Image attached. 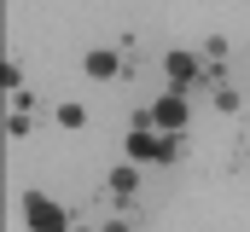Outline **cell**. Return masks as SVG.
Listing matches in <instances>:
<instances>
[{
	"label": "cell",
	"instance_id": "1",
	"mask_svg": "<svg viewBox=\"0 0 250 232\" xmlns=\"http://www.w3.org/2000/svg\"><path fill=\"white\" fill-rule=\"evenodd\" d=\"M23 227L29 232H70L76 221H70V209H64L59 197H47V192H23Z\"/></svg>",
	"mask_w": 250,
	"mask_h": 232
},
{
	"label": "cell",
	"instance_id": "2",
	"mask_svg": "<svg viewBox=\"0 0 250 232\" xmlns=\"http://www.w3.org/2000/svg\"><path fill=\"white\" fill-rule=\"evenodd\" d=\"M146 111H151V122H157V134H187V122H192V105L181 99V93H157Z\"/></svg>",
	"mask_w": 250,
	"mask_h": 232
},
{
	"label": "cell",
	"instance_id": "3",
	"mask_svg": "<svg viewBox=\"0 0 250 232\" xmlns=\"http://www.w3.org/2000/svg\"><path fill=\"white\" fill-rule=\"evenodd\" d=\"M82 70H87L93 81H128V76H134V64H128L123 53H111V47H93V53L82 58Z\"/></svg>",
	"mask_w": 250,
	"mask_h": 232
},
{
	"label": "cell",
	"instance_id": "4",
	"mask_svg": "<svg viewBox=\"0 0 250 232\" xmlns=\"http://www.w3.org/2000/svg\"><path fill=\"white\" fill-rule=\"evenodd\" d=\"M157 151H163V134L157 128H128L123 134V157L128 163H157Z\"/></svg>",
	"mask_w": 250,
	"mask_h": 232
},
{
	"label": "cell",
	"instance_id": "5",
	"mask_svg": "<svg viewBox=\"0 0 250 232\" xmlns=\"http://www.w3.org/2000/svg\"><path fill=\"white\" fill-rule=\"evenodd\" d=\"M105 197H111V203H134V197H140V169H134V163H117V169L105 174Z\"/></svg>",
	"mask_w": 250,
	"mask_h": 232
},
{
	"label": "cell",
	"instance_id": "6",
	"mask_svg": "<svg viewBox=\"0 0 250 232\" xmlns=\"http://www.w3.org/2000/svg\"><path fill=\"white\" fill-rule=\"evenodd\" d=\"M209 111H221V116H239V111H245V93H239L233 81H215V87H209Z\"/></svg>",
	"mask_w": 250,
	"mask_h": 232
},
{
	"label": "cell",
	"instance_id": "7",
	"mask_svg": "<svg viewBox=\"0 0 250 232\" xmlns=\"http://www.w3.org/2000/svg\"><path fill=\"white\" fill-rule=\"evenodd\" d=\"M53 122H59L64 134H76V128H87V105H82V99H64L59 111H53Z\"/></svg>",
	"mask_w": 250,
	"mask_h": 232
},
{
	"label": "cell",
	"instance_id": "8",
	"mask_svg": "<svg viewBox=\"0 0 250 232\" xmlns=\"http://www.w3.org/2000/svg\"><path fill=\"white\" fill-rule=\"evenodd\" d=\"M181 157H187V134H163V151H157V163H163V169H175Z\"/></svg>",
	"mask_w": 250,
	"mask_h": 232
},
{
	"label": "cell",
	"instance_id": "9",
	"mask_svg": "<svg viewBox=\"0 0 250 232\" xmlns=\"http://www.w3.org/2000/svg\"><path fill=\"white\" fill-rule=\"evenodd\" d=\"M0 87H6V93H12V99H18V93H23V70H18V64H12V58H6V64H0Z\"/></svg>",
	"mask_w": 250,
	"mask_h": 232
},
{
	"label": "cell",
	"instance_id": "10",
	"mask_svg": "<svg viewBox=\"0 0 250 232\" xmlns=\"http://www.w3.org/2000/svg\"><path fill=\"white\" fill-rule=\"evenodd\" d=\"M6 134H12V139H29V134H35V116H18V111H6Z\"/></svg>",
	"mask_w": 250,
	"mask_h": 232
},
{
	"label": "cell",
	"instance_id": "11",
	"mask_svg": "<svg viewBox=\"0 0 250 232\" xmlns=\"http://www.w3.org/2000/svg\"><path fill=\"white\" fill-rule=\"evenodd\" d=\"M99 232H134V221H123V215H111V221H105Z\"/></svg>",
	"mask_w": 250,
	"mask_h": 232
},
{
	"label": "cell",
	"instance_id": "12",
	"mask_svg": "<svg viewBox=\"0 0 250 232\" xmlns=\"http://www.w3.org/2000/svg\"><path fill=\"white\" fill-rule=\"evenodd\" d=\"M70 232H99V227H82V221H76V227H70Z\"/></svg>",
	"mask_w": 250,
	"mask_h": 232
}]
</instances>
